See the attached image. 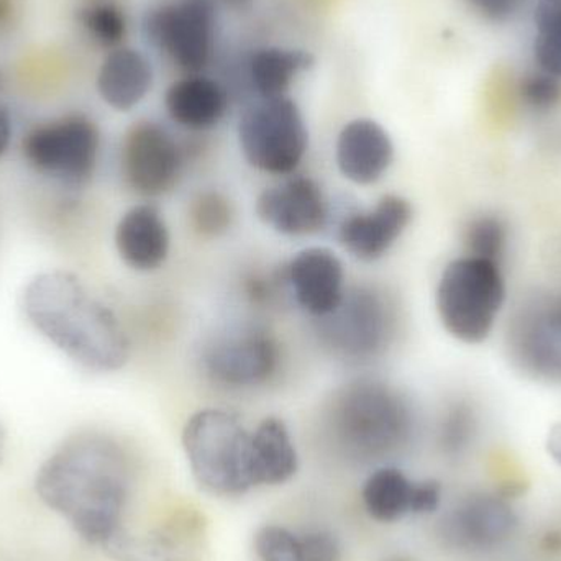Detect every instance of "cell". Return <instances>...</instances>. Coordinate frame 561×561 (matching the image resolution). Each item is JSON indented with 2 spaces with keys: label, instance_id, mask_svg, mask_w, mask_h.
<instances>
[{
  "label": "cell",
  "instance_id": "cell-37",
  "mask_svg": "<svg viewBox=\"0 0 561 561\" xmlns=\"http://www.w3.org/2000/svg\"><path fill=\"white\" fill-rule=\"evenodd\" d=\"M7 450V431L0 422V465H2L3 458H5Z\"/></svg>",
  "mask_w": 561,
  "mask_h": 561
},
{
  "label": "cell",
  "instance_id": "cell-23",
  "mask_svg": "<svg viewBox=\"0 0 561 561\" xmlns=\"http://www.w3.org/2000/svg\"><path fill=\"white\" fill-rule=\"evenodd\" d=\"M252 442L256 486H278L297 473L299 457L284 421L263 419L252 431Z\"/></svg>",
  "mask_w": 561,
  "mask_h": 561
},
{
  "label": "cell",
  "instance_id": "cell-17",
  "mask_svg": "<svg viewBox=\"0 0 561 561\" xmlns=\"http://www.w3.org/2000/svg\"><path fill=\"white\" fill-rule=\"evenodd\" d=\"M199 540V520L174 513L167 523L144 533L124 527L101 549L114 561H196Z\"/></svg>",
  "mask_w": 561,
  "mask_h": 561
},
{
  "label": "cell",
  "instance_id": "cell-3",
  "mask_svg": "<svg viewBox=\"0 0 561 561\" xmlns=\"http://www.w3.org/2000/svg\"><path fill=\"white\" fill-rule=\"evenodd\" d=\"M329 427L346 457L381 460L409 444L414 414L408 399L391 386L358 379L336 392L329 409Z\"/></svg>",
  "mask_w": 561,
  "mask_h": 561
},
{
  "label": "cell",
  "instance_id": "cell-1",
  "mask_svg": "<svg viewBox=\"0 0 561 561\" xmlns=\"http://www.w3.org/2000/svg\"><path fill=\"white\" fill-rule=\"evenodd\" d=\"M134 470L125 448L101 432L66 438L36 471L35 491L92 546H104L124 529Z\"/></svg>",
  "mask_w": 561,
  "mask_h": 561
},
{
  "label": "cell",
  "instance_id": "cell-21",
  "mask_svg": "<svg viewBox=\"0 0 561 561\" xmlns=\"http://www.w3.org/2000/svg\"><path fill=\"white\" fill-rule=\"evenodd\" d=\"M153 82L150 59L127 45L105 53L95 76V89L101 101L122 114L137 108L150 94Z\"/></svg>",
  "mask_w": 561,
  "mask_h": 561
},
{
  "label": "cell",
  "instance_id": "cell-16",
  "mask_svg": "<svg viewBox=\"0 0 561 561\" xmlns=\"http://www.w3.org/2000/svg\"><path fill=\"white\" fill-rule=\"evenodd\" d=\"M284 280L297 306L316 319L332 313L345 296V268L325 247L300 250L284 270Z\"/></svg>",
  "mask_w": 561,
  "mask_h": 561
},
{
  "label": "cell",
  "instance_id": "cell-12",
  "mask_svg": "<svg viewBox=\"0 0 561 561\" xmlns=\"http://www.w3.org/2000/svg\"><path fill=\"white\" fill-rule=\"evenodd\" d=\"M510 352L527 375L561 382V296L537 300L514 319Z\"/></svg>",
  "mask_w": 561,
  "mask_h": 561
},
{
  "label": "cell",
  "instance_id": "cell-2",
  "mask_svg": "<svg viewBox=\"0 0 561 561\" xmlns=\"http://www.w3.org/2000/svg\"><path fill=\"white\" fill-rule=\"evenodd\" d=\"M20 309L33 332L84 371L115 373L130 359V340L117 313L76 273H36L23 286Z\"/></svg>",
  "mask_w": 561,
  "mask_h": 561
},
{
  "label": "cell",
  "instance_id": "cell-39",
  "mask_svg": "<svg viewBox=\"0 0 561 561\" xmlns=\"http://www.w3.org/2000/svg\"><path fill=\"white\" fill-rule=\"evenodd\" d=\"M398 561H404V560H398Z\"/></svg>",
  "mask_w": 561,
  "mask_h": 561
},
{
  "label": "cell",
  "instance_id": "cell-7",
  "mask_svg": "<svg viewBox=\"0 0 561 561\" xmlns=\"http://www.w3.org/2000/svg\"><path fill=\"white\" fill-rule=\"evenodd\" d=\"M237 135L247 163L275 176L296 173L309 150L306 118L289 95L250 102L240 115Z\"/></svg>",
  "mask_w": 561,
  "mask_h": 561
},
{
  "label": "cell",
  "instance_id": "cell-25",
  "mask_svg": "<svg viewBox=\"0 0 561 561\" xmlns=\"http://www.w3.org/2000/svg\"><path fill=\"white\" fill-rule=\"evenodd\" d=\"M419 481H411L399 468L382 467L373 471L363 486L366 513L378 523H394L414 514Z\"/></svg>",
  "mask_w": 561,
  "mask_h": 561
},
{
  "label": "cell",
  "instance_id": "cell-18",
  "mask_svg": "<svg viewBox=\"0 0 561 561\" xmlns=\"http://www.w3.org/2000/svg\"><path fill=\"white\" fill-rule=\"evenodd\" d=\"M335 161L343 178L353 184L378 183L394 161L391 135L373 118L350 121L336 137Z\"/></svg>",
  "mask_w": 561,
  "mask_h": 561
},
{
  "label": "cell",
  "instance_id": "cell-14",
  "mask_svg": "<svg viewBox=\"0 0 561 561\" xmlns=\"http://www.w3.org/2000/svg\"><path fill=\"white\" fill-rule=\"evenodd\" d=\"M516 511L503 494L474 493L463 497L444 520V537L458 549L486 552L516 533Z\"/></svg>",
  "mask_w": 561,
  "mask_h": 561
},
{
  "label": "cell",
  "instance_id": "cell-27",
  "mask_svg": "<svg viewBox=\"0 0 561 561\" xmlns=\"http://www.w3.org/2000/svg\"><path fill=\"white\" fill-rule=\"evenodd\" d=\"M533 51L537 68L561 79V0H537Z\"/></svg>",
  "mask_w": 561,
  "mask_h": 561
},
{
  "label": "cell",
  "instance_id": "cell-22",
  "mask_svg": "<svg viewBox=\"0 0 561 561\" xmlns=\"http://www.w3.org/2000/svg\"><path fill=\"white\" fill-rule=\"evenodd\" d=\"M316 58L307 49L287 46H260L250 53L245 61V76L256 98L289 95L294 81L310 71Z\"/></svg>",
  "mask_w": 561,
  "mask_h": 561
},
{
  "label": "cell",
  "instance_id": "cell-4",
  "mask_svg": "<svg viewBox=\"0 0 561 561\" xmlns=\"http://www.w3.org/2000/svg\"><path fill=\"white\" fill-rule=\"evenodd\" d=\"M183 448L193 477L209 494L237 497L256 488L252 432L226 409H203L187 419Z\"/></svg>",
  "mask_w": 561,
  "mask_h": 561
},
{
  "label": "cell",
  "instance_id": "cell-24",
  "mask_svg": "<svg viewBox=\"0 0 561 561\" xmlns=\"http://www.w3.org/2000/svg\"><path fill=\"white\" fill-rule=\"evenodd\" d=\"M255 553L260 561H342V547L332 533L296 534L283 526L262 527Z\"/></svg>",
  "mask_w": 561,
  "mask_h": 561
},
{
  "label": "cell",
  "instance_id": "cell-36",
  "mask_svg": "<svg viewBox=\"0 0 561 561\" xmlns=\"http://www.w3.org/2000/svg\"><path fill=\"white\" fill-rule=\"evenodd\" d=\"M546 549L550 550V552H559L561 550V534L550 533L547 534L546 540Z\"/></svg>",
  "mask_w": 561,
  "mask_h": 561
},
{
  "label": "cell",
  "instance_id": "cell-20",
  "mask_svg": "<svg viewBox=\"0 0 561 561\" xmlns=\"http://www.w3.org/2000/svg\"><path fill=\"white\" fill-rule=\"evenodd\" d=\"M230 94L222 82L204 75H184L164 94V108L184 130L207 131L226 118Z\"/></svg>",
  "mask_w": 561,
  "mask_h": 561
},
{
  "label": "cell",
  "instance_id": "cell-29",
  "mask_svg": "<svg viewBox=\"0 0 561 561\" xmlns=\"http://www.w3.org/2000/svg\"><path fill=\"white\" fill-rule=\"evenodd\" d=\"M506 227L497 217L481 216L471 220L465 229L468 255L500 263L506 247Z\"/></svg>",
  "mask_w": 561,
  "mask_h": 561
},
{
  "label": "cell",
  "instance_id": "cell-11",
  "mask_svg": "<svg viewBox=\"0 0 561 561\" xmlns=\"http://www.w3.org/2000/svg\"><path fill=\"white\" fill-rule=\"evenodd\" d=\"M279 345L260 329L229 330L204 345L199 363L214 385L226 389H252L268 382L278 371Z\"/></svg>",
  "mask_w": 561,
  "mask_h": 561
},
{
  "label": "cell",
  "instance_id": "cell-30",
  "mask_svg": "<svg viewBox=\"0 0 561 561\" xmlns=\"http://www.w3.org/2000/svg\"><path fill=\"white\" fill-rule=\"evenodd\" d=\"M519 98L530 111H552L561 101V79L539 68L526 72L519 82Z\"/></svg>",
  "mask_w": 561,
  "mask_h": 561
},
{
  "label": "cell",
  "instance_id": "cell-26",
  "mask_svg": "<svg viewBox=\"0 0 561 561\" xmlns=\"http://www.w3.org/2000/svg\"><path fill=\"white\" fill-rule=\"evenodd\" d=\"M82 36L105 53L121 48L128 36V15L118 0H81L75 13Z\"/></svg>",
  "mask_w": 561,
  "mask_h": 561
},
{
  "label": "cell",
  "instance_id": "cell-32",
  "mask_svg": "<svg viewBox=\"0 0 561 561\" xmlns=\"http://www.w3.org/2000/svg\"><path fill=\"white\" fill-rule=\"evenodd\" d=\"M484 19L506 22L520 12L527 0H467Z\"/></svg>",
  "mask_w": 561,
  "mask_h": 561
},
{
  "label": "cell",
  "instance_id": "cell-13",
  "mask_svg": "<svg viewBox=\"0 0 561 561\" xmlns=\"http://www.w3.org/2000/svg\"><path fill=\"white\" fill-rule=\"evenodd\" d=\"M256 216L284 237H307L325 229L330 207L322 187L312 178L290 174L266 187L256 199Z\"/></svg>",
  "mask_w": 561,
  "mask_h": 561
},
{
  "label": "cell",
  "instance_id": "cell-8",
  "mask_svg": "<svg viewBox=\"0 0 561 561\" xmlns=\"http://www.w3.org/2000/svg\"><path fill=\"white\" fill-rule=\"evenodd\" d=\"M217 3L214 0H163L141 20L145 42L184 75H203L216 51Z\"/></svg>",
  "mask_w": 561,
  "mask_h": 561
},
{
  "label": "cell",
  "instance_id": "cell-33",
  "mask_svg": "<svg viewBox=\"0 0 561 561\" xmlns=\"http://www.w3.org/2000/svg\"><path fill=\"white\" fill-rule=\"evenodd\" d=\"M20 0H0V35L9 33L20 20Z\"/></svg>",
  "mask_w": 561,
  "mask_h": 561
},
{
  "label": "cell",
  "instance_id": "cell-34",
  "mask_svg": "<svg viewBox=\"0 0 561 561\" xmlns=\"http://www.w3.org/2000/svg\"><path fill=\"white\" fill-rule=\"evenodd\" d=\"M13 140V121L9 108L0 102V160L9 153Z\"/></svg>",
  "mask_w": 561,
  "mask_h": 561
},
{
  "label": "cell",
  "instance_id": "cell-38",
  "mask_svg": "<svg viewBox=\"0 0 561 561\" xmlns=\"http://www.w3.org/2000/svg\"><path fill=\"white\" fill-rule=\"evenodd\" d=\"M227 5L232 7V9L243 10L249 9L252 5L253 0H222Z\"/></svg>",
  "mask_w": 561,
  "mask_h": 561
},
{
  "label": "cell",
  "instance_id": "cell-15",
  "mask_svg": "<svg viewBox=\"0 0 561 561\" xmlns=\"http://www.w3.org/2000/svg\"><path fill=\"white\" fill-rule=\"evenodd\" d=\"M412 206L398 194L382 196L375 207L348 214L339 226L340 245L362 262H376L396 245L412 220Z\"/></svg>",
  "mask_w": 561,
  "mask_h": 561
},
{
  "label": "cell",
  "instance_id": "cell-5",
  "mask_svg": "<svg viewBox=\"0 0 561 561\" xmlns=\"http://www.w3.org/2000/svg\"><path fill=\"white\" fill-rule=\"evenodd\" d=\"M98 122L82 112H69L33 125L20 141L23 163L32 173L62 191L85 190L101 160Z\"/></svg>",
  "mask_w": 561,
  "mask_h": 561
},
{
  "label": "cell",
  "instance_id": "cell-19",
  "mask_svg": "<svg viewBox=\"0 0 561 561\" xmlns=\"http://www.w3.org/2000/svg\"><path fill=\"white\" fill-rule=\"evenodd\" d=\"M114 245L118 259L128 268L138 273L157 272L170 256V227L154 204H137L118 219Z\"/></svg>",
  "mask_w": 561,
  "mask_h": 561
},
{
  "label": "cell",
  "instance_id": "cell-9",
  "mask_svg": "<svg viewBox=\"0 0 561 561\" xmlns=\"http://www.w3.org/2000/svg\"><path fill=\"white\" fill-rule=\"evenodd\" d=\"M317 320L325 348L345 362L363 363L378 358L394 335L391 302L373 287L345 290L340 306Z\"/></svg>",
  "mask_w": 561,
  "mask_h": 561
},
{
  "label": "cell",
  "instance_id": "cell-6",
  "mask_svg": "<svg viewBox=\"0 0 561 561\" xmlns=\"http://www.w3.org/2000/svg\"><path fill=\"white\" fill-rule=\"evenodd\" d=\"M506 302V280L500 263L461 256L445 266L435 290L438 319L448 335L480 345L496 325Z\"/></svg>",
  "mask_w": 561,
  "mask_h": 561
},
{
  "label": "cell",
  "instance_id": "cell-10",
  "mask_svg": "<svg viewBox=\"0 0 561 561\" xmlns=\"http://www.w3.org/2000/svg\"><path fill=\"white\" fill-rule=\"evenodd\" d=\"M184 151L160 122L140 121L128 128L121 147L125 186L141 197H160L180 183Z\"/></svg>",
  "mask_w": 561,
  "mask_h": 561
},
{
  "label": "cell",
  "instance_id": "cell-35",
  "mask_svg": "<svg viewBox=\"0 0 561 561\" xmlns=\"http://www.w3.org/2000/svg\"><path fill=\"white\" fill-rule=\"evenodd\" d=\"M547 451L552 460L561 468V422L553 425L547 435Z\"/></svg>",
  "mask_w": 561,
  "mask_h": 561
},
{
  "label": "cell",
  "instance_id": "cell-28",
  "mask_svg": "<svg viewBox=\"0 0 561 561\" xmlns=\"http://www.w3.org/2000/svg\"><path fill=\"white\" fill-rule=\"evenodd\" d=\"M233 206L219 191H204L191 204L190 217L194 230L203 237H220L233 224Z\"/></svg>",
  "mask_w": 561,
  "mask_h": 561
},
{
  "label": "cell",
  "instance_id": "cell-31",
  "mask_svg": "<svg viewBox=\"0 0 561 561\" xmlns=\"http://www.w3.org/2000/svg\"><path fill=\"white\" fill-rule=\"evenodd\" d=\"M473 432L474 419L470 409L457 405L448 412L444 424H442V447L448 454H460L470 444Z\"/></svg>",
  "mask_w": 561,
  "mask_h": 561
}]
</instances>
